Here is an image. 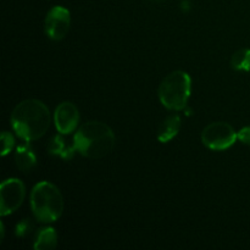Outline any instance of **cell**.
I'll return each instance as SVG.
<instances>
[{
	"label": "cell",
	"instance_id": "obj_8",
	"mask_svg": "<svg viewBox=\"0 0 250 250\" xmlns=\"http://www.w3.org/2000/svg\"><path fill=\"white\" fill-rule=\"evenodd\" d=\"M80 122V111L71 102H63L56 106L54 112V124L61 134H70L75 132Z\"/></svg>",
	"mask_w": 250,
	"mask_h": 250
},
{
	"label": "cell",
	"instance_id": "obj_1",
	"mask_svg": "<svg viewBox=\"0 0 250 250\" xmlns=\"http://www.w3.org/2000/svg\"><path fill=\"white\" fill-rule=\"evenodd\" d=\"M50 111L38 99H26L16 105L11 114V126L16 136L24 142L37 141L50 127Z\"/></svg>",
	"mask_w": 250,
	"mask_h": 250
},
{
	"label": "cell",
	"instance_id": "obj_4",
	"mask_svg": "<svg viewBox=\"0 0 250 250\" xmlns=\"http://www.w3.org/2000/svg\"><path fill=\"white\" fill-rule=\"evenodd\" d=\"M192 92V80L185 71H173L168 73L158 89L160 103L166 109L180 111L187 106Z\"/></svg>",
	"mask_w": 250,
	"mask_h": 250
},
{
	"label": "cell",
	"instance_id": "obj_10",
	"mask_svg": "<svg viewBox=\"0 0 250 250\" xmlns=\"http://www.w3.org/2000/svg\"><path fill=\"white\" fill-rule=\"evenodd\" d=\"M27 143L28 142L17 146L16 153H15V163H16L17 168L21 170L22 172H29L31 170H33L37 164L36 154Z\"/></svg>",
	"mask_w": 250,
	"mask_h": 250
},
{
	"label": "cell",
	"instance_id": "obj_9",
	"mask_svg": "<svg viewBox=\"0 0 250 250\" xmlns=\"http://www.w3.org/2000/svg\"><path fill=\"white\" fill-rule=\"evenodd\" d=\"M181 129V117L178 115H170L166 117L158 129V139L161 143H168L178 134Z\"/></svg>",
	"mask_w": 250,
	"mask_h": 250
},
{
	"label": "cell",
	"instance_id": "obj_15",
	"mask_svg": "<svg viewBox=\"0 0 250 250\" xmlns=\"http://www.w3.org/2000/svg\"><path fill=\"white\" fill-rule=\"evenodd\" d=\"M237 137H238L239 141L242 143L247 144V146H250V126L244 127L241 131L237 132Z\"/></svg>",
	"mask_w": 250,
	"mask_h": 250
},
{
	"label": "cell",
	"instance_id": "obj_14",
	"mask_svg": "<svg viewBox=\"0 0 250 250\" xmlns=\"http://www.w3.org/2000/svg\"><path fill=\"white\" fill-rule=\"evenodd\" d=\"M31 224L28 222V220H24L23 222L17 225L16 227V236L17 237H24L29 231H31Z\"/></svg>",
	"mask_w": 250,
	"mask_h": 250
},
{
	"label": "cell",
	"instance_id": "obj_3",
	"mask_svg": "<svg viewBox=\"0 0 250 250\" xmlns=\"http://www.w3.org/2000/svg\"><path fill=\"white\" fill-rule=\"evenodd\" d=\"M31 209L37 221L51 224L63 211V198L59 188L48 181L37 183L31 192Z\"/></svg>",
	"mask_w": 250,
	"mask_h": 250
},
{
	"label": "cell",
	"instance_id": "obj_7",
	"mask_svg": "<svg viewBox=\"0 0 250 250\" xmlns=\"http://www.w3.org/2000/svg\"><path fill=\"white\" fill-rule=\"evenodd\" d=\"M71 27V14L66 7L54 6L48 11L44 21L45 34L53 41H61L67 36Z\"/></svg>",
	"mask_w": 250,
	"mask_h": 250
},
{
	"label": "cell",
	"instance_id": "obj_16",
	"mask_svg": "<svg viewBox=\"0 0 250 250\" xmlns=\"http://www.w3.org/2000/svg\"><path fill=\"white\" fill-rule=\"evenodd\" d=\"M4 234H5V229H4V224L1 222V241L4 239Z\"/></svg>",
	"mask_w": 250,
	"mask_h": 250
},
{
	"label": "cell",
	"instance_id": "obj_5",
	"mask_svg": "<svg viewBox=\"0 0 250 250\" xmlns=\"http://www.w3.org/2000/svg\"><path fill=\"white\" fill-rule=\"evenodd\" d=\"M237 139V132L227 122H212L202 132L203 144L211 150H226Z\"/></svg>",
	"mask_w": 250,
	"mask_h": 250
},
{
	"label": "cell",
	"instance_id": "obj_11",
	"mask_svg": "<svg viewBox=\"0 0 250 250\" xmlns=\"http://www.w3.org/2000/svg\"><path fill=\"white\" fill-rule=\"evenodd\" d=\"M58 246V233L53 227L39 229L34 238L33 248L36 250H51Z\"/></svg>",
	"mask_w": 250,
	"mask_h": 250
},
{
	"label": "cell",
	"instance_id": "obj_12",
	"mask_svg": "<svg viewBox=\"0 0 250 250\" xmlns=\"http://www.w3.org/2000/svg\"><path fill=\"white\" fill-rule=\"evenodd\" d=\"M231 67L237 71H250V49H241L231 58Z\"/></svg>",
	"mask_w": 250,
	"mask_h": 250
},
{
	"label": "cell",
	"instance_id": "obj_13",
	"mask_svg": "<svg viewBox=\"0 0 250 250\" xmlns=\"http://www.w3.org/2000/svg\"><path fill=\"white\" fill-rule=\"evenodd\" d=\"M15 146V139L11 133L9 132H2L1 133V155L6 156L12 150Z\"/></svg>",
	"mask_w": 250,
	"mask_h": 250
},
{
	"label": "cell",
	"instance_id": "obj_2",
	"mask_svg": "<svg viewBox=\"0 0 250 250\" xmlns=\"http://www.w3.org/2000/svg\"><path fill=\"white\" fill-rule=\"evenodd\" d=\"M115 146L114 131L99 121H89L78 127L73 137V149L82 156L100 159L112 151Z\"/></svg>",
	"mask_w": 250,
	"mask_h": 250
},
{
	"label": "cell",
	"instance_id": "obj_6",
	"mask_svg": "<svg viewBox=\"0 0 250 250\" xmlns=\"http://www.w3.org/2000/svg\"><path fill=\"white\" fill-rule=\"evenodd\" d=\"M26 188L19 178H9L0 187V215L7 216L16 211L23 203Z\"/></svg>",
	"mask_w": 250,
	"mask_h": 250
}]
</instances>
